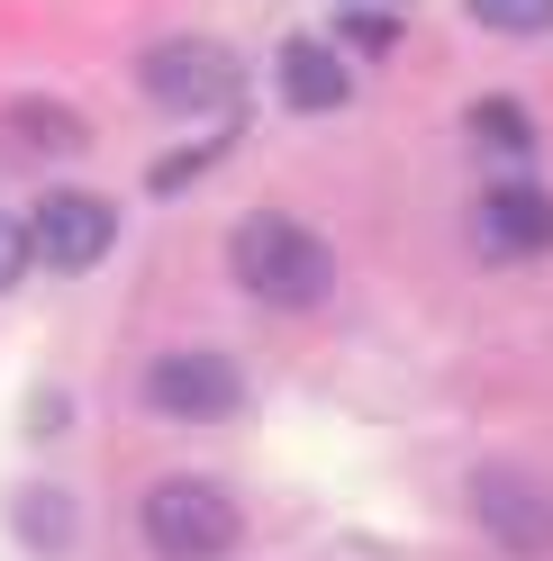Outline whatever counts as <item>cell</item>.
Listing matches in <instances>:
<instances>
[{"instance_id": "obj_8", "label": "cell", "mask_w": 553, "mask_h": 561, "mask_svg": "<svg viewBox=\"0 0 553 561\" xmlns=\"http://www.w3.org/2000/svg\"><path fill=\"white\" fill-rule=\"evenodd\" d=\"M345 64L318 46V37H300V46H282V100L291 110H345Z\"/></svg>"}, {"instance_id": "obj_5", "label": "cell", "mask_w": 553, "mask_h": 561, "mask_svg": "<svg viewBox=\"0 0 553 561\" xmlns=\"http://www.w3.org/2000/svg\"><path fill=\"white\" fill-rule=\"evenodd\" d=\"M27 244H37V263H55V272H91L119 244V208L100 191H46L37 218H27Z\"/></svg>"}, {"instance_id": "obj_4", "label": "cell", "mask_w": 553, "mask_h": 561, "mask_svg": "<svg viewBox=\"0 0 553 561\" xmlns=\"http://www.w3.org/2000/svg\"><path fill=\"white\" fill-rule=\"evenodd\" d=\"M136 390H146V408L172 416V426H218V416L246 408V371L227 354H210V344H182V354H155Z\"/></svg>"}, {"instance_id": "obj_6", "label": "cell", "mask_w": 553, "mask_h": 561, "mask_svg": "<svg viewBox=\"0 0 553 561\" xmlns=\"http://www.w3.org/2000/svg\"><path fill=\"white\" fill-rule=\"evenodd\" d=\"M472 516H481V535H490L499 552L517 561H544L553 552V499L527 480V471H472Z\"/></svg>"}, {"instance_id": "obj_3", "label": "cell", "mask_w": 553, "mask_h": 561, "mask_svg": "<svg viewBox=\"0 0 553 561\" xmlns=\"http://www.w3.org/2000/svg\"><path fill=\"white\" fill-rule=\"evenodd\" d=\"M136 82H146V100H163V110H182V118H218V110L246 100V64L218 37H163V46H146Z\"/></svg>"}, {"instance_id": "obj_13", "label": "cell", "mask_w": 553, "mask_h": 561, "mask_svg": "<svg viewBox=\"0 0 553 561\" xmlns=\"http://www.w3.org/2000/svg\"><path fill=\"white\" fill-rule=\"evenodd\" d=\"M345 46L391 55V46H399V19H391V10H345Z\"/></svg>"}, {"instance_id": "obj_11", "label": "cell", "mask_w": 553, "mask_h": 561, "mask_svg": "<svg viewBox=\"0 0 553 561\" xmlns=\"http://www.w3.org/2000/svg\"><path fill=\"white\" fill-rule=\"evenodd\" d=\"M472 146L481 154H499V163H527L535 154V118H527V100H472Z\"/></svg>"}, {"instance_id": "obj_2", "label": "cell", "mask_w": 553, "mask_h": 561, "mask_svg": "<svg viewBox=\"0 0 553 561\" xmlns=\"http://www.w3.org/2000/svg\"><path fill=\"white\" fill-rule=\"evenodd\" d=\"M136 535H146L155 561H227L246 543V516H236V499L218 480L172 471V480H155L146 499H136Z\"/></svg>"}, {"instance_id": "obj_10", "label": "cell", "mask_w": 553, "mask_h": 561, "mask_svg": "<svg viewBox=\"0 0 553 561\" xmlns=\"http://www.w3.org/2000/svg\"><path fill=\"white\" fill-rule=\"evenodd\" d=\"M10 146L19 154H82V118L64 100H10Z\"/></svg>"}, {"instance_id": "obj_9", "label": "cell", "mask_w": 553, "mask_h": 561, "mask_svg": "<svg viewBox=\"0 0 553 561\" xmlns=\"http://www.w3.org/2000/svg\"><path fill=\"white\" fill-rule=\"evenodd\" d=\"M10 525H19V543L37 552V561H64V543H74V499L46 480H27L19 499H10Z\"/></svg>"}, {"instance_id": "obj_7", "label": "cell", "mask_w": 553, "mask_h": 561, "mask_svg": "<svg viewBox=\"0 0 553 561\" xmlns=\"http://www.w3.org/2000/svg\"><path fill=\"white\" fill-rule=\"evenodd\" d=\"M472 244L490 263H535L544 244H553V199L535 182H490L472 199Z\"/></svg>"}, {"instance_id": "obj_14", "label": "cell", "mask_w": 553, "mask_h": 561, "mask_svg": "<svg viewBox=\"0 0 553 561\" xmlns=\"http://www.w3.org/2000/svg\"><path fill=\"white\" fill-rule=\"evenodd\" d=\"M27 263H37V244H27V227L10 218V208H0V290H10V280H19Z\"/></svg>"}, {"instance_id": "obj_1", "label": "cell", "mask_w": 553, "mask_h": 561, "mask_svg": "<svg viewBox=\"0 0 553 561\" xmlns=\"http://www.w3.org/2000/svg\"><path fill=\"white\" fill-rule=\"evenodd\" d=\"M227 272L246 280L263 308H318L327 280H336V254H327V236H308L300 218L255 208V218L227 236Z\"/></svg>"}, {"instance_id": "obj_12", "label": "cell", "mask_w": 553, "mask_h": 561, "mask_svg": "<svg viewBox=\"0 0 553 561\" xmlns=\"http://www.w3.org/2000/svg\"><path fill=\"white\" fill-rule=\"evenodd\" d=\"M472 19L490 37H544L553 27V0H472Z\"/></svg>"}]
</instances>
